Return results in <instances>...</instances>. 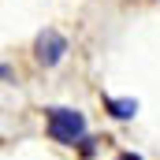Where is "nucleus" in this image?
Wrapping results in <instances>:
<instances>
[{"instance_id": "2", "label": "nucleus", "mask_w": 160, "mask_h": 160, "mask_svg": "<svg viewBox=\"0 0 160 160\" xmlns=\"http://www.w3.org/2000/svg\"><path fill=\"white\" fill-rule=\"evenodd\" d=\"M34 52H38V63L56 67V63L63 60V52H67V38H63L60 30H41V34H38V45H34Z\"/></svg>"}, {"instance_id": "1", "label": "nucleus", "mask_w": 160, "mask_h": 160, "mask_svg": "<svg viewBox=\"0 0 160 160\" xmlns=\"http://www.w3.org/2000/svg\"><path fill=\"white\" fill-rule=\"evenodd\" d=\"M48 134H52V142L75 145V142H82V134H86V116L75 112V108H52L48 112Z\"/></svg>"}, {"instance_id": "4", "label": "nucleus", "mask_w": 160, "mask_h": 160, "mask_svg": "<svg viewBox=\"0 0 160 160\" xmlns=\"http://www.w3.org/2000/svg\"><path fill=\"white\" fill-rule=\"evenodd\" d=\"M123 160H138V157H123Z\"/></svg>"}, {"instance_id": "3", "label": "nucleus", "mask_w": 160, "mask_h": 160, "mask_svg": "<svg viewBox=\"0 0 160 160\" xmlns=\"http://www.w3.org/2000/svg\"><path fill=\"white\" fill-rule=\"evenodd\" d=\"M104 108H108L116 119H130V116L138 112V101H134V97H123V101L119 97H104Z\"/></svg>"}]
</instances>
